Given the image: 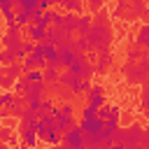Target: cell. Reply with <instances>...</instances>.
I'll use <instances>...</instances> for the list:
<instances>
[{
  "label": "cell",
  "instance_id": "6da1fadb",
  "mask_svg": "<svg viewBox=\"0 0 149 149\" xmlns=\"http://www.w3.org/2000/svg\"><path fill=\"white\" fill-rule=\"evenodd\" d=\"M86 42H88V49H100L105 51L112 42V30L105 26V16H98V21L88 28V33L84 35Z\"/></svg>",
  "mask_w": 149,
  "mask_h": 149
},
{
  "label": "cell",
  "instance_id": "7a4b0ae2",
  "mask_svg": "<svg viewBox=\"0 0 149 149\" xmlns=\"http://www.w3.org/2000/svg\"><path fill=\"white\" fill-rule=\"evenodd\" d=\"M72 37L61 28V26H47L44 28V37H42V44H54V47H63L68 44Z\"/></svg>",
  "mask_w": 149,
  "mask_h": 149
},
{
  "label": "cell",
  "instance_id": "3957f363",
  "mask_svg": "<svg viewBox=\"0 0 149 149\" xmlns=\"http://www.w3.org/2000/svg\"><path fill=\"white\" fill-rule=\"evenodd\" d=\"M23 70H21V63H7V65H0V86L2 88H9L14 84L16 77H21Z\"/></svg>",
  "mask_w": 149,
  "mask_h": 149
},
{
  "label": "cell",
  "instance_id": "277c9868",
  "mask_svg": "<svg viewBox=\"0 0 149 149\" xmlns=\"http://www.w3.org/2000/svg\"><path fill=\"white\" fill-rule=\"evenodd\" d=\"M47 93V84L44 81H26L23 91H21V98L28 102V100H42V95Z\"/></svg>",
  "mask_w": 149,
  "mask_h": 149
},
{
  "label": "cell",
  "instance_id": "5b68a950",
  "mask_svg": "<svg viewBox=\"0 0 149 149\" xmlns=\"http://www.w3.org/2000/svg\"><path fill=\"white\" fill-rule=\"evenodd\" d=\"M51 114H54V119H56L54 130H58L61 135H63L65 130H70L72 126H77V123H74V114H63L58 107H54V109H51Z\"/></svg>",
  "mask_w": 149,
  "mask_h": 149
},
{
  "label": "cell",
  "instance_id": "8992f818",
  "mask_svg": "<svg viewBox=\"0 0 149 149\" xmlns=\"http://www.w3.org/2000/svg\"><path fill=\"white\" fill-rule=\"evenodd\" d=\"M68 70L72 72V74H77V77H81V79H88L95 70H93V65L86 61V58H77V61H72L70 65H68Z\"/></svg>",
  "mask_w": 149,
  "mask_h": 149
},
{
  "label": "cell",
  "instance_id": "52a82bcc",
  "mask_svg": "<svg viewBox=\"0 0 149 149\" xmlns=\"http://www.w3.org/2000/svg\"><path fill=\"white\" fill-rule=\"evenodd\" d=\"M61 144H68V147H72V149H79V147H84V133H81L77 126H72L70 130L63 133Z\"/></svg>",
  "mask_w": 149,
  "mask_h": 149
},
{
  "label": "cell",
  "instance_id": "ba28073f",
  "mask_svg": "<svg viewBox=\"0 0 149 149\" xmlns=\"http://www.w3.org/2000/svg\"><path fill=\"white\" fill-rule=\"evenodd\" d=\"M86 105H91V107H102L105 105V88L100 86V84H93L88 91H86Z\"/></svg>",
  "mask_w": 149,
  "mask_h": 149
},
{
  "label": "cell",
  "instance_id": "9c48e42d",
  "mask_svg": "<svg viewBox=\"0 0 149 149\" xmlns=\"http://www.w3.org/2000/svg\"><path fill=\"white\" fill-rule=\"evenodd\" d=\"M79 77L77 74H72L70 70L68 72H63V74H58V86H65L68 88V93H79Z\"/></svg>",
  "mask_w": 149,
  "mask_h": 149
},
{
  "label": "cell",
  "instance_id": "30bf717a",
  "mask_svg": "<svg viewBox=\"0 0 149 149\" xmlns=\"http://www.w3.org/2000/svg\"><path fill=\"white\" fill-rule=\"evenodd\" d=\"M44 61L54 68H61V58H58V47L54 44H44Z\"/></svg>",
  "mask_w": 149,
  "mask_h": 149
},
{
  "label": "cell",
  "instance_id": "8fae6325",
  "mask_svg": "<svg viewBox=\"0 0 149 149\" xmlns=\"http://www.w3.org/2000/svg\"><path fill=\"white\" fill-rule=\"evenodd\" d=\"M77 16H79V14H72V12H65V14H63V23H61V28H63L68 35H72V33L77 30Z\"/></svg>",
  "mask_w": 149,
  "mask_h": 149
},
{
  "label": "cell",
  "instance_id": "7c38bea8",
  "mask_svg": "<svg viewBox=\"0 0 149 149\" xmlns=\"http://www.w3.org/2000/svg\"><path fill=\"white\" fill-rule=\"evenodd\" d=\"M91 26H93V16H91V14H79V16H77V30H74V33L86 35Z\"/></svg>",
  "mask_w": 149,
  "mask_h": 149
},
{
  "label": "cell",
  "instance_id": "4fadbf2b",
  "mask_svg": "<svg viewBox=\"0 0 149 149\" xmlns=\"http://www.w3.org/2000/svg\"><path fill=\"white\" fill-rule=\"evenodd\" d=\"M21 30H26V35H28V40H30V42H42V37H44V28H40V26H33V23L23 26Z\"/></svg>",
  "mask_w": 149,
  "mask_h": 149
},
{
  "label": "cell",
  "instance_id": "5bb4252c",
  "mask_svg": "<svg viewBox=\"0 0 149 149\" xmlns=\"http://www.w3.org/2000/svg\"><path fill=\"white\" fill-rule=\"evenodd\" d=\"M19 135H21V142H23V144H28V147H35V144H37V135H35L33 128L21 126V128H19Z\"/></svg>",
  "mask_w": 149,
  "mask_h": 149
},
{
  "label": "cell",
  "instance_id": "9a60e30c",
  "mask_svg": "<svg viewBox=\"0 0 149 149\" xmlns=\"http://www.w3.org/2000/svg\"><path fill=\"white\" fill-rule=\"evenodd\" d=\"M0 40H2L5 49H14V47H21V35H19V33H7V30H5V35H2Z\"/></svg>",
  "mask_w": 149,
  "mask_h": 149
},
{
  "label": "cell",
  "instance_id": "2e32d148",
  "mask_svg": "<svg viewBox=\"0 0 149 149\" xmlns=\"http://www.w3.org/2000/svg\"><path fill=\"white\" fill-rule=\"evenodd\" d=\"M42 79H44V84H56L58 81V68H54V65H44L42 68Z\"/></svg>",
  "mask_w": 149,
  "mask_h": 149
},
{
  "label": "cell",
  "instance_id": "e0dca14e",
  "mask_svg": "<svg viewBox=\"0 0 149 149\" xmlns=\"http://www.w3.org/2000/svg\"><path fill=\"white\" fill-rule=\"evenodd\" d=\"M51 109H54V102H51L49 98H42V100L37 102V107H35V114H37V119H40V116H44V114H51Z\"/></svg>",
  "mask_w": 149,
  "mask_h": 149
},
{
  "label": "cell",
  "instance_id": "ac0fdd59",
  "mask_svg": "<svg viewBox=\"0 0 149 149\" xmlns=\"http://www.w3.org/2000/svg\"><path fill=\"white\" fill-rule=\"evenodd\" d=\"M61 5L65 7V12H72V14H81L84 12V0H63Z\"/></svg>",
  "mask_w": 149,
  "mask_h": 149
},
{
  "label": "cell",
  "instance_id": "d6986e66",
  "mask_svg": "<svg viewBox=\"0 0 149 149\" xmlns=\"http://www.w3.org/2000/svg\"><path fill=\"white\" fill-rule=\"evenodd\" d=\"M21 77H23L26 81H44V79H42V70H40V68H33V70H26V72H23Z\"/></svg>",
  "mask_w": 149,
  "mask_h": 149
},
{
  "label": "cell",
  "instance_id": "ffe728a7",
  "mask_svg": "<svg viewBox=\"0 0 149 149\" xmlns=\"http://www.w3.org/2000/svg\"><path fill=\"white\" fill-rule=\"evenodd\" d=\"M47 144H51V147H56V144H61V140H63V135L58 133V130H49L44 137H42Z\"/></svg>",
  "mask_w": 149,
  "mask_h": 149
},
{
  "label": "cell",
  "instance_id": "44dd1931",
  "mask_svg": "<svg viewBox=\"0 0 149 149\" xmlns=\"http://www.w3.org/2000/svg\"><path fill=\"white\" fill-rule=\"evenodd\" d=\"M137 44L140 47H147L149 44V26L144 23L142 28H140V33H137Z\"/></svg>",
  "mask_w": 149,
  "mask_h": 149
},
{
  "label": "cell",
  "instance_id": "7402d4cb",
  "mask_svg": "<svg viewBox=\"0 0 149 149\" xmlns=\"http://www.w3.org/2000/svg\"><path fill=\"white\" fill-rule=\"evenodd\" d=\"M37 7V0H16V7L14 9H23V12H30Z\"/></svg>",
  "mask_w": 149,
  "mask_h": 149
},
{
  "label": "cell",
  "instance_id": "603a6c76",
  "mask_svg": "<svg viewBox=\"0 0 149 149\" xmlns=\"http://www.w3.org/2000/svg\"><path fill=\"white\" fill-rule=\"evenodd\" d=\"M107 63H109V54H107V51H102V54H100V58H98V72H105Z\"/></svg>",
  "mask_w": 149,
  "mask_h": 149
},
{
  "label": "cell",
  "instance_id": "cb8c5ba5",
  "mask_svg": "<svg viewBox=\"0 0 149 149\" xmlns=\"http://www.w3.org/2000/svg\"><path fill=\"white\" fill-rule=\"evenodd\" d=\"M95 112H98L95 107H91V105H86V107L81 109V119H93V116H95Z\"/></svg>",
  "mask_w": 149,
  "mask_h": 149
},
{
  "label": "cell",
  "instance_id": "d4e9b609",
  "mask_svg": "<svg viewBox=\"0 0 149 149\" xmlns=\"http://www.w3.org/2000/svg\"><path fill=\"white\" fill-rule=\"evenodd\" d=\"M12 98H14V91H5V93L0 95V107L9 105V102H12Z\"/></svg>",
  "mask_w": 149,
  "mask_h": 149
},
{
  "label": "cell",
  "instance_id": "484cf974",
  "mask_svg": "<svg viewBox=\"0 0 149 149\" xmlns=\"http://www.w3.org/2000/svg\"><path fill=\"white\" fill-rule=\"evenodd\" d=\"M33 47H35V42H30V40H28V42H21V51H23V56H28V54L33 51Z\"/></svg>",
  "mask_w": 149,
  "mask_h": 149
},
{
  "label": "cell",
  "instance_id": "4316f807",
  "mask_svg": "<svg viewBox=\"0 0 149 149\" xmlns=\"http://www.w3.org/2000/svg\"><path fill=\"white\" fill-rule=\"evenodd\" d=\"M74 47H77L79 51H86V49H88V42H86V37H79V40L74 42Z\"/></svg>",
  "mask_w": 149,
  "mask_h": 149
},
{
  "label": "cell",
  "instance_id": "83f0119b",
  "mask_svg": "<svg viewBox=\"0 0 149 149\" xmlns=\"http://www.w3.org/2000/svg\"><path fill=\"white\" fill-rule=\"evenodd\" d=\"M63 23V14H58L56 9H54V16H51V26H61Z\"/></svg>",
  "mask_w": 149,
  "mask_h": 149
},
{
  "label": "cell",
  "instance_id": "f1b7e54d",
  "mask_svg": "<svg viewBox=\"0 0 149 149\" xmlns=\"http://www.w3.org/2000/svg\"><path fill=\"white\" fill-rule=\"evenodd\" d=\"M51 7H54V5H51V0H37V9H42V12H44V9H51Z\"/></svg>",
  "mask_w": 149,
  "mask_h": 149
},
{
  "label": "cell",
  "instance_id": "f546056e",
  "mask_svg": "<svg viewBox=\"0 0 149 149\" xmlns=\"http://www.w3.org/2000/svg\"><path fill=\"white\" fill-rule=\"evenodd\" d=\"M100 7H102V0H88V9L91 12H98Z\"/></svg>",
  "mask_w": 149,
  "mask_h": 149
},
{
  "label": "cell",
  "instance_id": "4dcf8cb0",
  "mask_svg": "<svg viewBox=\"0 0 149 149\" xmlns=\"http://www.w3.org/2000/svg\"><path fill=\"white\" fill-rule=\"evenodd\" d=\"M88 88H91V81H88V79H81V81H79V93H86Z\"/></svg>",
  "mask_w": 149,
  "mask_h": 149
},
{
  "label": "cell",
  "instance_id": "1f68e13d",
  "mask_svg": "<svg viewBox=\"0 0 149 149\" xmlns=\"http://www.w3.org/2000/svg\"><path fill=\"white\" fill-rule=\"evenodd\" d=\"M58 109H61V112H63V114H74V107H72V105H70V102H65V105H61V107H58Z\"/></svg>",
  "mask_w": 149,
  "mask_h": 149
},
{
  "label": "cell",
  "instance_id": "d6a6232c",
  "mask_svg": "<svg viewBox=\"0 0 149 149\" xmlns=\"http://www.w3.org/2000/svg\"><path fill=\"white\" fill-rule=\"evenodd\" d=\"M7 140H9V128L0 126V142H7Z\"/></svg>",
  "mask_w": 149,
  "mask_h": 149
},
{
  "label": "cell",
  "instance_id": "836d02e7",
  "mask_svg": "<svg viewBox=\"0 0 149 149\" xmlns=\"http://www.w3.org/2000/svg\"><path fill=\"white\" fill-rule=\"evenodd\" d=\"M107 149H126V147H123V144H121V142H112V144H109V147H107Z\"/></svg>",
  "mask_w": 149,
  "mask_h": 149
},
{
  "label": "cell",
  "instance_id": "e575fe53",
  "mask_svg": "<svg viewBox=\"0 0 149 149\" xmlns=\"http://www.w3.org/2000/svg\"><path fill=\"white\" fill-rule=\"evenodd\" d=\"M0 149H12V147H9L7 142H0Z\"/></svg>",
  "mask_w": 149,
  "mask_h": 149
},
{
  "label": "cell",
  "instance_id": "d590c367",
  "mask_svg": "<svg viewBox=\"0 0 149 149\" xmlns=\"http://www.w3.org/2000/svg\"><path fill=\"white\" fill-rule=\"evenodd\" d=\"M19 149H33V147H28V144H23V142H21V144H19Z\"/></svg>",
  "mask_w": 149,
  "mask_h": 149
},
{
  "label": "cell",
  "instance_id": "8d00e7d4",
  "mask_svg": "<svg viewBox=\"0 0 149 149\" xmlns=\"http://www.w3.org/2000/svg\"><path fill=\"white\" fill-rule=\"evenodd\" d=\"M79 149H88V147H86V144H84V147H79Z\"/></svg>",
  "mask_w": 149,
  "mask_h": 149
},
{
  "label": "cell",
  "instance_id": "74e56055",
  "mask_svg": "<svg viewBox=\"0 0 149 149\" xmlns=\"http://www.w3.org/2000/svg\"><path fill=\"white\" fill-rule=\"evenodd\" d=\"M14 2H16V0H14Z\"/></svg>",
  "mask_w": 149,
  "mask_h": 149
}]
</instances>
